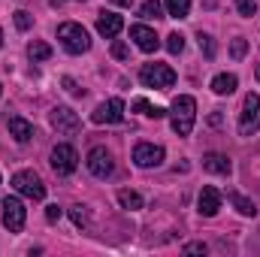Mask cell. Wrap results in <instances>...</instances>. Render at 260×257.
Wrapping results in <instances>:
<instances>
[{"instance_id":"1","label":"cell","mask_w":260,"mask_h":257,"mask_svg":"<svg viewBox=\"0 0 260 257\" xmlns=\"http://www.w3.org/2000/svg\"><path fill=\"white\" fill-rule=\"evenodd\" d=\"M197 121V100L191 94H179L173 100V133L176 136H191Z\"/></svg>"},{"instance_id":"2","label":"cell","mask_w":260,"mask_h":257,"mask_svg":"<svg viewBox=\"0 0 260 257\" xmlns=\"http://www.w3.org/2000/svg\"><path fill=\"white\" fill-rule=\"evenodd\" d=\"M58 40H61V46H64L70 55H82V52L91 49L88 30H85L82 24H76V21H64V24L58 27Z\"/></svg>"},{"instance_id":"3","label":"cell","mask_w":260,"mask_h":257,"mask_svg":"<svg viewBox=\"0 0 260 257\" xmlns=\"http://www.w3.org/2000/svg\"><path fill=\"white\" fill-rule=\"evenodd\" d=\"M139 79L145 88H173L176 85V73L167 64H145L139 70Z\"/></svg>"},{"instance_id":"4","label":"cell","mask_w":260,"mask_h":257,"mask_svg":"<svg viewBox=\"0 0 260 257\" xmlns=\"http://www.w3.org/2000/svg\"><path fill=\"white\" fill-rule=\"evenodd\" d=\"M12 188L21 194V197H30V200H43L46 197V185L43 179L34 173V170H21L12 176Z\"/></svg>"},{"instance_id":"5","label":"cell","mask_w":260,"mask_h":257,"mask_svg":"<svg viewBox=\"0 0 260 257\" xmlns=\"http://www.w3.org/2000/svg\"><path fill=\"white\" fill-rule=\"evenodd\" d=\"M24 221H27V212H24V203L18 197H6L3 200V227L9 233H21L24 230Z\"/></svg>"},{"instance_id":"6","label":"cell","mask_w":260,"mask_h":257,"mask_svg":"<svg viewBox=\"0 0 260 257\" xmlns=\"http://www.w3.org/2000/svg\"><path fill=\"white\" fill-rule=\"evenodd\" d=\"M260 127V97L251 91L245 94V103H242V118H239V133L242 136H251Z\"/></svg>"},{"instance_id":"7","label":"cell","mask_w":260,"mask_h":257,"mask_svg":"<svg viewBox=\"0 0 260 257\" xmlns=\"http://www.w3.org/2000/svg\"><path fill=\"white\" fill-rule=\"evenodd\" d=\"M76 167H79V154H76L73 145L61 142V145L52 148V170H55L58 176H73Z\"/></svg>"},{"instance_id":"8","label":"cell","mask_w":260,"mask_h":257,"mask_svg":"<svg viewBox=\"0 0 260 257\" xmlns=\"http://www.w3.org/2000/svg\"><path fill=\"white\" fill-rule=\"evenodd\" d=\"M124 118V100L121 97H112L106 103H100L94 112H91V121L94 124H118Z\"/></svg>"},{"instance_id":"9","label":"cell","mask_w":260,"mask_h":257,"mask_svg":"<svg viewBox=\"0 0 260 257\" xmlns=\"http://www.w3.org/2000/svg\"><path fill=\"white\" fill-rule=\"evenodd\" d=\"M133 164L139 170H151V167H160L164 164V148L154 145V142H139L133 148Z\"/></svg>"},{"instance_id":"10","label":"cell","mask_w":260,"mask_h":257,"mask_svg":"<svg viewBox=\"0 0 260 257\" xmlns=\"http://www.w3.org/2000/svg\"><path fill=\"white\" fill-rule=\"evenodd\" d=\"M88 170H91V176H94V179H109V176H112V170H115L112 154H109L103 145L91 148V151H88Z\"/></svg>"},{"instance_id":"11","label":"cell","mask_w":260,"mask_h":257,"mask_svg":"<svg viewBox=\"0 0 260 257\" xmlns=\"http://www.w3.org/2000/svg\"><path fill=\"white\" fill-rule=\"evenodd\" d=\"M52 127L58 130V133H76V130L82 127V121H79V115L70 106H55L52 109Z\"/></svg>"},{"instance_id":"12","label":"cell","mask_w":260,"mask_h":257,"mask_svg":"<svg viewBox=\"0 0 260 257\" xmlns=\"http://www.w3.org/2000/svg\"><path fill=\"white\" fill-rule=\"evenodd\" d=\"M130 40H133L142 52H157V49H160L157 34H154L151 27H145V24H133V27H130Z\"/></svg>"},{"instance_id":"13","label":"cell","mask_w":260,"mask_h":257,"mask_svg":"<svg viewBox=\"0 0 260 257\" xmlns=\"http://www.w3.org/2000/svg\"><path fill=\"white\" fill-rule=\"evenodd\" d=\"M97 30H100V37L112 40V37H118L124 30V18L115 15V12H100L97 15Z\"/></svg>"},{"instance_id":"14","label":"cell","mask_w":260,"mask_h":257,"mask_svg":"<svg viewBox=\"0 0 260 257\" xmlns=\"http://www.w3.org/2000/svg\"><path fill=\"white\" fill-rule=\"evenodd\" d=\"M197 206H200V215H203V218L218 215V209H221V191H218V188H212V185H209V188H203Z\"/></svg>"},{"instance_id":"15","label":"cell","mask_w":260,"mask_h":257,"mask_svg":"<svg viewBox=\"0 0 260 257\" xmlns=\"http://www.w3.org/2000/svg\"><path fill=\"white\" fill-rule=\"evenodd\" d=\"M203 170H209V173H215V176H230L233 164H230V157H227V154L209 151V154L203 157Z\"/></svg>"},{"instance_id":"16","label":"cell","mask_w":260,"mask_h":257,"mask_svg":"<svg viewBox=\"0 0 260 257\" xmlns=\"http://www.w3.org/2000/svg\"><path fill=\"white\" fill-rule=\"evenodd\" d=\"M9 133H12L18 142H27V139H34V124H30L27 118H21V115H12V118H9Z\"/></svg>"},{"instance_id":"17","label":"cell","mask_w":260,"mask_h":257,"mask_svg":"<svg viewBox=\"0 0 260 257\" xmlns=\"http://www.w3.org/2000/svg\"><path fill=\"white\" fill-rule=\"evenodd\" d=\"M236 85H239V79H236L233 73H221V76L212 79V91H215V94H233Z\"/></svg>"},{"instance_id":"18","label":"cell","mask_w":260,"mask_h":257,"mask_svg":"<svg viewBox=\"0 0 260 257\" xmlns=\"http://www.w3.org/2000/svg\"><path fill=\"white\" fill-rule=\"evenodd\" d=\"M133 109H136V112H142L145 118H164V115H167V109L151 106V103H148V100H142V97H136V100H133Z\"/></svg>"},{"instance_id":"19","label":"cell","mask_w":260,"mask_h":257,"mask_svg":"<svg viewBox=\"0 0 260 257\" xmlns=\"http://www.w3.org/2000/svg\"><path fill=\"white\" fill-rule=\"evenodd\" d=\"M118 203H121V209H130V212H139L142 209V197L136 191H118Z\"/></svg>"},{"instance_id":"20","label":"cell","mask_w":260,"mask_h":257,"mask_svg":"<svg viewBox=\"0 0 260 257\" xmlns=\"http://www.w3.org/2000/svg\"><path fill=\"white\" fill-rule=\"evenodd\" d=\"M167 12H170L173 18H188L191 0H167Z\"/></svg>"},{"instance_id":"21","label":"cell","mask_w":260,"mask_h":257,"mask_svg":"<svg viewBox=\"0 0 260 257\" xmlns=\"http://www.w3.org/2000/svg\"><path fill=\"white\" fill-rule=\"evenodd\" d=\"M27 55H30V61H46V58H52V46L49 43H30Z\"/></svg>"},{"instance_id":"22","label":"cell","mask_w":260,"mask_h":257,"mask_svg":"<svg viewBox=\"0 0 260 257\" xmlns=\"http://www.w3.org/2000/svg\"><path fill=\"white\" fill-rule=\"evenodd\" d=\"M230 203H233V206H236V209H239L242 215H251V218L257 215V206H254L251 200H245L242 194H230Z\"/></svg>"},{"instance_id":"23","label":"cell","mask_w":260,"mask_h":257,"mask_svg":"<svg viewBox=\"0 0 260 257\" xmlns=\"http://www.w3.org/2000/svg\"><path fill=\"white\" fill-rule=\"evenodd\" d=\"M139 15L142 18H160V0H145L139 6Z\"/></svg>"},{"instance_id":"24","label":"cell","mask_w":260,"mask_h":257,"mask_svg":"<svg viewBox=\"0 0 260 257\" xmlns=\"http://www.w3.org/2000/svg\"><path fill=\"white\" fill-rule=\"evenodd\" d=\"M182 49H185V37H182L179 30L170 34V37H167V52H170V55H179Z\"/></svg>"},{"instance_id":"25","label":"cell","mask_w":260,"mask_h":257,"mask_svg":"<svg viewBox=\"0 0 260 257\" xmlns=\"http://www.w3.org/2000/svg\"><path fill=\"white\" fill-rule=\"evenodd\" d=\"M197 40H200V49H203V55H206V58L212 61V58H215V43H212V37L200 30V37H197Z\"/></svg>"},{"instance_id":"26","label":"cell","mask_w":260,"mask_h":257,"mask_svg":"<svg viewBox=\"0 0 260 257\" xmlns=\"http://www.w3.org/2000/svg\"><path fill=\"white\" fill-rule=\"evenodd\" d=\"M245 52H248V43H245L242 37H236V40H233V46H230V55H233L236 61H242V58H245Z\"/></svg>"},{"instance_id":"27","label":"cell","mask_w":260,"mask_h":257,"mask_svg":"<svg viewBox=\"0 0 260 257\" xmlns=\"http://www.w3.org/2000/svg\"><path fill=\"white\" fill-rule=\"evenodd\" d=\"M236 9H239V15L251 18V15L257 12V0H236Z\"/></svg>"},{"instance_id":"28","label":"cell","mask_w":260,"mask_h":257,"mask_svg":"<svg viewBox=\"0 0 260 257\" xmlns=\"http://www.w3.org/2000/svg\"><path fill=\"white\" fill-rule=\"evenodd\" d=\"M30 24H34V18H30L24 9H18V12H15V27H18V30H30Z\"/></svg>"},{"instance_id":"29","label":"cell","mask_w":260,"mask_h":257,"mask_svg":"<svg viewBox=\"0 0 260 257\" xmlns=\"http://www.w3.org/2000/svg\"><path fill=\"white\" fill-rule=\"evenodd\" d=\"M70 218H73L76 227H85V224H88V215L82 212V206H73V209H70Z\"/></svg>"},{"instance_id":"30","label":"cell","mask_w":260,"mask_h":257,"mask_svg":"<svg viewBox=\"0 0 260 257\" xmlns=\"http://www.w3.org/2000/svg\"><path fill=\"white\" fill-rule=\"evenodd\" d=\"M127 55H130V52H127V46H124V43H115V46H112V58H118V61H124Z\"/></svg>"},{"instance_id":"31","label":"cell","mask_w":260,"mask_h":257,"mask_svg":"<svg viewBox=\"0 0 260 257\" xmlns=\"http://www.w3.org/2000/svg\"><path fill=\"white\" fill-rule=\"evenodd\" d=\"M46 221H49V224L61 221V209H58V206H49V209H46Z\"/></svg>"},{"instance_id":"32","label":"cell","mask_w":260,"mask_h":257,"mask_svg":"<svg viewBox=\"0 0 260 257\" xmlns=\"http://www.w3.org/2000/svg\"><path fill=\"white\" fill-rule=\"evenodd\" d=\"M185 254H206V245L203 242H191V245H185Z\"/></svg>"},{"instance_id":"33","label":"cell","mask_w":260,"mask_h":257,"mask_svg":"<svg viewBox=\"0 0 260 257\" xmlns=\"http://www.w3.org/2000/svg\"><path fill=\"white\" fill-rule=\"evenodd\" d=\"M64 88H67V91H70V94H76V97H82V94H85L82 88H76V82H73L70 76H67V79H64Z\"/></svg>"},{"instance_id":"34","label":"cell","mask_w":260,"mask_h":257,"mask_svg":"<svg viewBox=\"0 0 260 257\" xmlns=\"http://www.w3.org/2000/svg\"><path fill=\"white\" fill-rule=\"evenodd\" d=\"M112 3H118V6H130V0H112Z\"/></svg>"},{"instance_id":"35","label":"cell","mask_w":260,"mask_h":257,"mask_svg":"<svg viewBox=\"0 0 260 257\" xmlns=\"http://www.w3.org/2000/svg\"><path fill=\"white\" fill-rule=\"evenodd\" d=\"M61 3H64V0H52V6H61Z\"/></svg>"},{"instance_id":"36","label":"cell","mask_w":260,"mask_h":257,"mask_svg":"<svg viewBox=\"0 0 260 257\" xmlns=\"http://www.w3.org/2000/svg\"><path fill=\"white\" fill-rule=\"evenodd\" d=\"M0 46H3V30H0Z\"/></svg>"},{"instance_id":"37","label":"cell","mask_w":260,"mask_h":257,"mask_svg":"<svg viewBox=\"0 0 260 257\" xmlns=\"http://www.w3.org/2000/svg\"><path fill=\"white\" fill-rule=\"evenodd\" d=\"M257 79H260V67H257Z\"/></svg>"},{"instance_id":"38","label":"cell","mask_w":260,"mask_h":257,"mask_svg":"<svg viewBox=\"0 0 260 257\" xmlns=\"http://www.w3.org/2000/svg\"><path fill=\"white\" fill-rule=\"evenodd\" d=\"M0 94H3V85H0Z\"/></svg>"}]
</instances>
